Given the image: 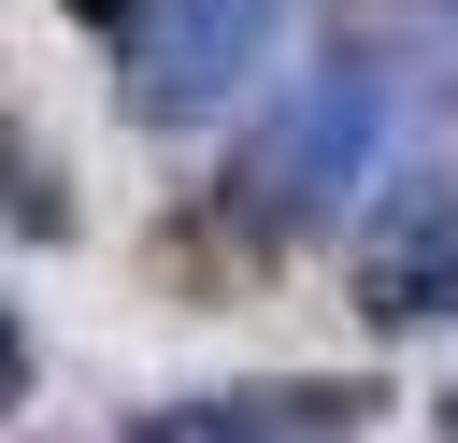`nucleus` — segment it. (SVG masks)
Returning <instances> with one entry per match:
<instances>
[{
    "label": "nucleus",
    "instance_id": "f257e3e1",
    "mask_svg": "<svg viewBox=\"0 0 458 443\" xmlns=\"http://www.w3.org/2000/svg\"><path fill=\"white\" fill-rule=\"evenodd\" d=\"M386 143H401V57H386V43H329L315 71H286V86L243 114L215 200H229L258 243H301V229H344V214H372V200L401 186Z\"/></svg>",
    "mask_w": 458,
    "mask_h": 443
},
{
    "label": "nucleus",
    "instance_id": "f03ea898",
    "mask_svg": "<svg viewBox=\"0 0 458 443\" xmlns=\"http://www.w3.org/2000/svg\"><path fill=\"white\" fill-rule=\"evenodd\" d=\"M286 0H143L129 29V129H229L286 71Z\"/></svg>",
    "mask_w": 458,
    "mask_h": 443
},
{
    "label": "nucleus",
    "instance_id": "7ed1b4c3",
    "mask_svg": "<svg viewBox=\"0 0 458 443\" xmlns=\"http://www.w3.org/2000/svg\"><path fill=\"white\" fill-rule=\"evenodd\" d=\"M386 400L358 372H243V386H186V400H143L114 443H358Z\"/></svg>",
    "mask_w": 458,
    "mask_h": 443
},
{
    "label": "nucleus",
    "instance_id": "20e7f679",
    "mask_svg": "<svg viewBox=\"0 0 458 443\" xmlns=\"http://www.w3.org/2000/svg\"><path fill=\"white\" fill-rule=\"evenodd\" d=\"M344 286H358L372 329H429V314H458V186L401 171V186L344 229Z\"/></svg>",
    "mask_w": 458,
    "mask_h": 443
},
{
    "label": "nucleus",
    "instance_id": "39448f33",
    "mask_svg": "<svg viewBox=\"0 0 458 443\" xmlns=\"http://www.w3.org/2000/svg\"><path fill=\"white\" fill-rule=\"evenodd\" d=\"M0 214H14L29 243H57V229H72V200H57V171H43V143H29V129H0Z\"/></svg>",
    "mask_w": 458,
    "mask_h": 443
},
{
    "label": "nucleus",
    "instance_id": "423d86ee",
    "mask_svg": "<svg viewBox=\"0 0 458 443\" xmlns=\"http://www.w3.org/2000/svg\"><path fill=\"white\" fill-rule=\"evenodd\" d=\"M72 29H100V43L129 57V29H143V0H72Z\"/></svg>",
    "mask_w": 458,
    "mask_h": 443
},
{
    "label": "nucleus",
    "instance_id": "0eeeda50",
    "mask_svg": "<svg viewBox=\"0 0 458 443\" xmlns=\"http://www.w3.org/2000/svg\"><path fill=\"white\" fill-rule=\"evenodd\" d=\"M29 372H43V357H29V329H14V314H0V414H14V400H29Z\"/></svg>",
    "mask_w": 458,
    "mask_h": 443
},
{
    "label": "nucleus",
    "instance_id": "6e6552de",
    "mask_svg": "<svg viewBox=\"0 0 458 443\" xmlns=\"http://www.w3.org/2000/svg\"><path fill=\"white\" fill-rule=\"evenodd\" d=\"M429 429H444V443H458V386H444V400H429Z\"/></svg>",
    "mask_w": 458,
    "mask_h": 443
}]
</instances>
